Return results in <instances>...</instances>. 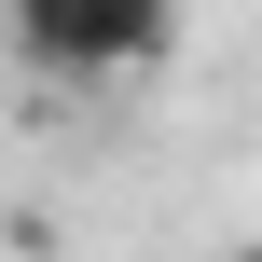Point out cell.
I'll return each mask as SVG.
<instances>
[{
  "mask_svg": "<svg viewBox=\"0 0 262 262\" xmlns=\"http://www.w3.org/2000/svg\"><path fill=\"white\" fill-rule=\"evenodd\" d=\"M221 262H262V235H249V249H221Z\"/></svg>",
  "mask_w": 262,
  "mask_h": 262,
  "instance_id": "7a4b0ae2",
  "label": "cell"
},
{
  "mask_svg": "<svg viewBox=\"0 0 262 262\" xmlns=\"http://www.w3.org/2000/svg\"><path fill=\"white\" fill-rule=\"evenodd\" d=\"M0 28L41 83H138L180 55V0H0Z\"/></svg>",
  "mask_w": 262,
  "mask_h": 262,
  "instance_id": "6da1fadb",
  "label": "cell"
}]
</instances>
